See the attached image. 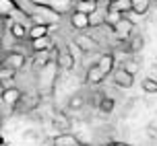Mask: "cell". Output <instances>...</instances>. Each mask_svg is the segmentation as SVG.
<instances>
[{
  "instance_id": "28",
  "label": "cell",
  "mask_w": 157,
  "mask_h": 146,
  "mask_svg": "<svg viewBox=\"0 0 157 146\" xmlns=\"http://www.w3.org/2000/svg\"><path fill=\"white\" fill-rule=\"evenodd\" d=\"M97 2H99V6H105V8H108V6H110V2H112V0H97Z\"/></svg>"
},
{
  "instance_id": "1",
  "label": "cell",
  "mask_w": 157,
  "mask_h": 146,
  "mask_svg": "<svg viewBox=\"0 0 157 146\" xmlns=\"http://www.w3.org/2000/svg\"><path fill=\"white\" fill-rule=\"evenodd\" d=\"M112 70H114V54L105 52V54L99 56V60L95 62L91 68L87 70V76H85L87 85H91V86L99 85V82H101L108 74H110Z\"/></svg>"
},
{
  "instance_id": "13",
  "label": "cell",
  "mask_w": 157,
  "mask_h": 146,
  "mask_svg": "<svg viewBox=\"0 0 157 146\" xmlns=\"http://www.w3.org/2000/svg\"><path fill=\"white\" fill-rule=\"evenodd\" d=\"M105 13H108V8L105 10H93L91 15H89V25L93 27V29H99V27H103L105 25Z\"/></svg>"
},
{
  "instance_id": "20",
  "label": "cell",
  "mask_w": 157,
  "mask_h": 146,
  "mask_svg": "<svg viewBox=\"0 0 157 146\" xmlns=\"http://www.w3.org/2000/svg\"><path fill=\"white\" fill-rule=\"evenodd\" d=\"M39 101H37V97H25L23 95V99L19 101V105H17V109L19 111H31L35 105H37Z\"/></svg>"
},
{
  "instance_id": "8",
  "label": "cell",
  "mask_w": 157,
  "mask_h": 146,
  "mask_svg": "<svg viewBox=\"0 0 157 146\" xmlns=\"http://www.w3.org/2000/svg\"><path fill=\"white\" fill-rule=\"evenodd\" d=\"M75 46L81 49V52H95L97 49V41H95L91 35H77L75 37Z\"/></svg>"
},
{
  "instance_id": "25",
  "label": "cell",
  "mask_w": 157,
  "mask_h": 146,
  "mask_svg": "<svg viewBox=\"0 0 157 146\" xmlns=\"http://www.w3.org/2000/svg\"><path fill=\"white\" fill-rule=\"evenodd\" d=\"M97 107L101 109L103 113H112V111H114V101H112L110 97H103V99L99 101V105H97Z\"/></svg>"
},
{
  "instance_id": "24",
  "label": "cell",
  "mask_w": 157,
  "mask_h": 146,
  "mask_svg": "<svg viewBox=\"0 0 157 146\" xmlns=\"http://www.w3.org/2000/svg\"><path fill=\"white\" fill-rule=\"evenodd\" d=\"M141 86H143V91H145V93H149V95L157 93V80H155V78H143Z\"/></svg>"
},
{
  "instance_id": "23",
  "label": "cell",
  "mask_w": 157,
  "mask_h": 146,
  "mask_svg": "<svg viewBox=\"0 0 157 146\" xmlns=\"http://www.w3.org/2000/svg\"><path fill=\"white\" fill-rule=\"evenodd\" d=\"M122 16H124L122 13H118V10H110V8H108V13H105V25L114 27V25H116Z\"/></svg>"
},
{
  "instance_id": "6",
  "label": "cell",
  "mask_w": 157,
  "mask_h": 146,
  "mask_svg": "<svg viewBox=\"0 0 157 146\" xmlns=\"http://www.w3.org/2000/svg\"><path fill=\"white\" fill-rule=\"evenodd\" d=\"M50 144H54V146H81V140L77 136L68 134V132H60L58 136H54V138L50 140Z\"/></svg>"
},
{
  "instance_id": "12",
  "label": "cell",
  "mask_w": 157,
  "mask_h": 146,
  "mask_svg": "<svg viewBox=\"0 0 157 146\" xmlns=\"http://www.w3.org/2000/svg\"><path fill=\"white\" fill-rule=\"evenodd\" d=\"M31 49H33V52H41V49H52V37H50V35H41V37L31 39Z\"/></svg>"
},
{
  "instance_id": "15",
  "label": "cell",
  "mask_w": 157,
  "mask_h": 146,
  "mask_svg": "<svg viewBox=\"0 0 157 146\" xmlns=\"http://www.w3.org/2000/svg\"><path fill=\"white\" fill-rule=\"evenodd\" d=\"M10 35L15 39H25V37H29V29H27V25L13 21L10 23Z\"/></svg>"
},
{
  "instance_id": "14",
  "label": "cell",
  "mask_w": 157,
  "mask_h": 146,
  "mask_svg": "<svg viewBox=\"0 0 157 146\" xmlns=\"http://www.w3.org/2000/svg\"><path fill=\"white\" fill-rule=\"evenodd\" d=\"M108 8H110V10H118V13H122V15H128V13L132 10V2H130V0H112Z\"/></svg>"
},
{
  "instance_id": "4",
  "label": "cell",
  "mask_w": 157,
  "mask_h": 146,
  "mask_svg": "<svg viewBox=\"0 0 157 146\" xmlns=\"http://www.w3.org/2000/svg\"><path fill=\"white\" fill-rule=\"evenodd\" d=\"M114 82H116L120 89H130V86L134 85V74L128 72L124 66H120V68L114 70Z\"/></svg>"
},
{
  "instance_id": "9",
  "label": "cell",
  "mask_w": 157,
  "mask_h": 146,
  "mask_svg": "<svg viewBox=\"0 0 157 146\" xmlns=\"http://www.w3.org/2000/svg\"><path fill=\"white\" fill-rule=\"evenodd\" d=\"M71 25L75 29H89L91 25H89V15L87 13H81V10H72L71 13Z\"/></svg>"
},
{
  "instance_id": "17",
  "label": "cell",
  "mask_w": 157,
  "mask_h": 146,
  "mask_svg": "<svg viewBox=\"0 0 157 146\" xmlns=\"http://www.w3.org/2000/svg\"><path fill=\"white\" fill-rule=\"evenodd\" d=\"M15 74H17V70H15V68H10V66H4V64L0 66V80H2V85H4V86L10 85V80L15 78ZM4 86H2V89H4Z\"/></svg>"
},
{
  "instance_id": "3",
  "label": "cell",
  "mask_w": 157,
  "mask_h": 146,
  "mask_svg": "<svg viewBox=\"0 0 157 146\" xmlns=\"http://www.w3.org/2000/svg\"><path fill=\"white\" fill-rule=\"evenodd\" d=\"M132 31H134V23L130 19H126V16H122V19L112 27V33H114V37H116L118 41H128L130 35H132Z\"/></svg>"
},
{
  "instance_id": "7",
  "label": "cell",
  "mask_w": 157,
  "mask_h": 146,
  "mask_svg": "<svg viewBox=\"0 0 157 146\" xmlns=\"http://www.w3.org/2000/svg\"><path fill=\"white\" fill-rule=\"evenodd\" d=\"M52 60V49H41V52H33V60H31V66L35 70H41L46 68L48 64Z\"/></svg>"
},
{
  "instance_id": "10",
  "label": "cell",
  "mask_w": 157,
  "mask_h": 146,
  "mask_svg": "<svg viewBox=\"0 0 157 146\" xmlns=\"http://www.w3.org/2000/svg\"><path fill=\"white\" fill-rule=\"evenodd\" d=\"M2 64L4 66H10V68H15V70H21L25 66V56L21 52H10V54L4 56Z\"/></svg>"
},
{
  "instance_id": "30",
  "label": "cell",
  "mask_w": 157,
  "mask_h": 146,
  "mask_svg": "<svg viewBox=\"0 0 157 146\" xmlns=\"http://www.w3.org/2000/svg\"><path fill=\"white\" fill-rule=\"evenodd\" d=\"M75 2H77V0H75Z\"/></svg>"
},
{
  "instance_id": "26",
  "label": "cell",
  "mask_w": 157,
  "mask_h": 146,
  "mask_svg": "<svg viewBox=\"0 0 157 146\" xmlns=\"http://www.w3.org/2000/svg\"><path fill=\"white\" fill-rule=\"evenodd\" d=\"M83 97H81V95H75V97H71V103H68V105H71L72 109H81L83 107Z\"/></svg>"
},
{
  "instance_id": "22",
  "label": "cell",
  "mask_w": 157,
  "mask_h": 146,
  "mask_svg": "<svg viewBox=\"0 0 157 146\" xmlns=\"http://www.w3.org/2000/svg\"><path fill=\"white\" fill-rule=\"evenodd\" d=\"M132 2V13L136 15H145L151 6V0H130Z\"/></svg>"
},
{
  "instance_id": "27",
  "label": "cell",
  "mask_w": 157,
  "mask_h": 146,
  "mask_svg": "<svg viewBox=\"0 0 157 146\" xmlns=\"http://www.w3.org/2000/svg\"><path fill=\"white\" fill-rule=\"evenodd\" d=\"M122 66H124L128 72H132V74H136V72H139V64H136V62H132V60H126Z\"/></svg>"
},
{
  "instance_id": "5",
  "label": "cell",
  "mask_w": 157,
  "mask_h": 146,
  "mask_svg": "<svg viewBox=\"0 0 157 146\" xmlns=\"http://www.w3.org/2000/svg\"><path fill=\"white\" fill-rule=\"evenodd\" d=\"M56 66L62 70H72L75 68V54H72L71 49H58V54H56Z\"/></svg>"
},
{
  "instance_id": "19",
  "label": "cell",
  "mask_w": 157,
  "mask_h": 146,
  "mask_svg": "<svg viewBox=\"0 0 157 146\" xmlns=\"http://www.w3.org/2000/svg\"><path fill=\"white\" fill-rule=\"evenodd\" d=\"M52 123H54V128H58L60 132H68V128H71V119L64 115V113H56Z\"/></svg>"
},
{
  "instance_id": "18",
  "label": "cell",
  "mask_w": 157,
  "mask_h": 146,
  "mask_svg": "<svg viewBox=\"0 0 157 146\" xmlns=\"http://www.w3.org/2000/svg\"><path fill=\"white\" fill-rule=\"evenodd\" d=\"M128 43V52H132V54H139L143 49V46H145V41H143V35H130V39L126 41Z\"/></svg>"
},
{
  "instance_id": "16",
  "label": "cell",
  "mask_w": 157,
  "mask_h": 146,
  "mask_svg": "<svg viewBox=\"0 0 157 146\" xmlns=\"http://www.w3.org/2000/svg\"><path fill=\"white\" fill-rule=\"evenodd\" d=\"M15 10H17V2L15 0H0V15H2V19L13 16Z\"/></svg>"
},
{
  "instance_id": "21",
  "label": "cell",
  "mask_w": 157,
  "mask_h": 146,
  "mask_svg": "<svg viewBox=\"0 0 157 146\" xmlns=\"http://www.w3.org/2000/svg\"><path fill=\"white\" fill-rule=\"evenodd\" d=\"M41 35H48V25L33 23L31 27H29V37L27 39H35V37H41Z\"/></svg>"
},
{
  "instance_id": "29",
  "label": "cell",
  "mask_w": 157,
  "mask_h": 146,
  "mask_svg": "<svg viewBox=\"0 0 157 146\" xmlns=\"http://www.w3.org/2000/svg\"><path fill=\"white\" fill-rule=\"evenodd\" d=\"M155 4H157V0H155Z\"/></svg>"
},
{
  "instance_id": "2",
  "label": "cell",
  "mask_w": 157,
  "mask_h": 146,
  "mask_svg": "<svg viewBox=\"0 0 157 146\" xmlns=\"http://www.w3.org/2000/svg\"><path fill=\"white\" fill-rule=\"evenodd\" d=\"M21 99H23V93L19 91L17 86H4L2 89V109H4V115H8V107L17 109Z\"/></svg>"
},
{
  "instance_id": "11",
  "label": "cell",
  "mask_w": 157,
  "mask_h": 146,
  "mask_svg": "<svg viewBox=\"0 0 157 146\" xmlns=\"http://www.w3.org/2000/svg\"><path fill=\"white\" fill-rule=\"evenodd\" d=\"M97 8H99L97 0H77L75 2V10H81V13H87V15H91Z\"/></svg>"
}]
</instances>
